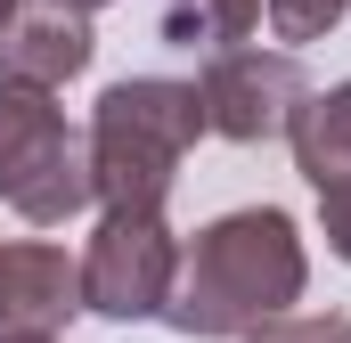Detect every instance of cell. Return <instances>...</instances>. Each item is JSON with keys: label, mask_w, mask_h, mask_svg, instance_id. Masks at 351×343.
I'll use <instances>...</instances> for the list:
<instances>
[{"label": "cell", "mask_w": 351, "mask_h": 343, "mask_svg": "<svg viewBox=\"0 0 351 343\" xmlns=\"http://www.w3.org/2000/svg\"><path fill=\"white\" fill-rule=\"evenodd\" d=\"M164 33L180 49H237L262 33V0H164Z\"/></svg>", "instance_id": "cell-10"}, {"label": "cell", "mask_w": 351, "mask_h": 343, "mask_svg": "<svg viewBox=\"0 0 351 343\" xmlns=\"http://www.w3.org/2000/svg\"><path fill=\"white\" fill-rule=\"evenodd\" d=\"M0 343H58V335H0Z\"/></svg>", "instance_id": "cell-15"}, {"label": "cell", "mask_w": 351, "mask_h": 343, "mask_svg": "<svg viewBox=\"0 0 351 343\" xmlns=\"http://www.w3.org/2000/svg\"><path fill=\"white\" fill-rule=\"evenodd\" d=\"M196 98H204V131L213 139L262 147V139H286V123L311 98V82H302V58L294 49L237 41V49H213V66L196 74Z\"/></svg>", "instance_id": "cell-4"}, {"label": "cell", "mask_w": 351, "mask_h": 343, "mask_svg": "<svg viewBox=\"0 0 351 343\" xmlns=\"http://www.w3.org/2000/svg\"><path fill=\"white\" fill-rule=\"evenodd\" d=\"M66 139H74V131H66V115H58V90L0 74V196H16Z\"/></svg>", "instance_id": "cell-7"}, {"label": "cell", "mask_w": 351, "mask_h": 343, "mask_svg": "<svg viewBox=\"0 0 351 343\" xmlns=\"http://www.w3.org/2000/svg\"><path fill=\"white\" fill-rule=\"evenodd\" d=\"M180 278V237L164 213L98 204V229L82 246V311L98 319H164V294Z\"/></svg>", "instance_id": "cell-3"}, {"label": "cell", "mask_w": 351, "mask_h": 343, "mask_svg": "<svg viewBox=\"0 0 351 343\" xmlns=\"http://www.w3.org/2000/svg\"><path fill=\"white\" fill-rule=\"evenodd\" d=\"M237 343H351V319L343 311H278L262 327H245Z\"/></svg>", "instance_id": "cell-11"}, {"label": "cell", "mask_w": 351, "mask_h": 343, "mask_svg": "<svg viewBox=\"0 0 351 343\" xmlns=\"http://www.w3.org/2000/svg\"><path fill=\"white\" fill-rule=\"evenodd\" d=\"M302 286H311V254H302L294 213L245 204V213L204 221L180 246V278L164 294V327H180V335H245V327L278 319V311H294Z\"/></svg>", "instance_id": "cell-1"}, {"label": "cell", "mask_w": 351, "mask_h": 343, "mask_svg": "<svg viewBox=\"0 0 351 343\" xmlns=\"http://www.w3.org/2000/svg\"><path fill=\"white\" fill-rule=\"evenodd\" d=\"M319 229H327V254L351 261V180H327L319 188Z\"/></svg>", "instance_id": "cell-13"}, {"label": "cell", "mask_w": 351, "mask_h": 343, "mask_svg": "<svg viewBox=\"0 0 351 343\" xmlns=\"http://www.w3.org/2000/svg\"><path fill=\"white\" fill-rule=\"evenodd\" d=\"M204 139V98L196 82H164V74H131V82L98 90V115H90V180H98V204H139V213H164L180 180V156Z\"/></svg>", "instance_id": "cell-2"}, {"label": "cell", "mask_w": 351, "mask_h": 343, "mask_svg": "<svg viewBox=\"0 0 351 343\" xmlns=\"http://www.w3.org/2000/svg\"><path fill=\"white\" fill-rule=\"evenodd\" d=\"M8 204H16V221H33V229H66L74 213H90V204H98V180H90V147H82V139H66V147H58L49 164L33 172V180H25V188L8 196Z\"/></svg>", "instance_id": "cell-9"}, {"label": "cell", "mask_w": 351, "mask_h": 343, "mask_svg": "<svg viewBox=\"0 0 351 343\" xmlns=\"http://www.w3.org/2000/svg\"><path fill=\"white\" fill-rule=\"evenodd\" d=\"M98 58V33H90L82 8H58V0H33L0 25V74L16 82H41V90H66L74 74H90Z\"/></svg>", "instance_id": "cell-6"}, {"label": "cell", "mask_w": 351, "mask_h": 343, "mask_svg": "<svg viewBox=\"0 0 351 343\" xmlns=\"http://www.w3.org/2000/svg\"><path fill=\"white\" fill-rule=\"evenodd\" d=\"M343 8L351 0H262V16H269V33L294 49V41H319V33H335L343 25Z\"/></svg>", "instance_id": "cell-12"}, {"label": "cell", "mask_w": 351, "mask_h": 343, "mask_svg": "<svg viewBox=\"0 0 351 343\" xmlns=\"http://www.w3.org/2000/svg\"><path fill=\"white\" fill-rule=\"evenodd\" d=\"M82 311V261L41 237L0 246V335H58Z\"/></svg>", "instance_id": "cell-5"}, {"label": "cell", "mask_w": 351, "mask_h": 343, "mask_svg": "<svg viewBox=\"0 0 351 343\" xmlns=\"http://www.w3.org/2000/svg\"><path fill=\"white\" fill-rule=\"evenodd\" d=\"M8 16H16V0H0V25H8Z\"/></svg>", "instance_id": "cell-16"}, {"label": "cell", "mask_w": 351, "mask_h": 343, "mask_svg": "<svg viewBox=\"0 0 351 343\" xmlns=\"http://www.w3.org/2000/svg\"><path fill=\"white\" fill-rule=\"evenodd\" d=\"M58 8H82V16H98V8H114V0H58Z\"/></svg>", "instance_id": "cell-14"}, {"label": "cell", "mask_w": 351, "mask_h": 343, "mask_svg": "<svg viewBox=\"0 0 351 343\" xmlns=\"http://www.w3.org/2000/svg\"><path fill=\"white\" fill-rule=\"evenodd\" d=\"M286 139H294V172H302L311 188H327V180H351V82L311 90V98L294 106Z\"/></svg>", "instance_id": "cell-8"}]
</instances>
